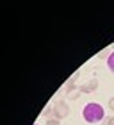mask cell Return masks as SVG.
<instances>
[{
  "label": "cell",
  "mask_w": 114,
  "mask_h": 125,
  "mask_svg": "<svg viewBox=\"0 0 114 125\" xmlns=\"http://www.w3.org/2000/svg\"><path fill=\"white\" fill-rule=\"evenodd\" d=\"M109 109L114 113V96H112V98H109Z\"/></svg>",
  "instance_id": "10"
},
{
  "label": "cell",
  "mask_w": 114,
  "mask_h": 125,
  "mask_svg": "<svg viewBox=\"0 0 114 125\" xmlns=\"http://www.w3.org/2000/svg\"><path fill=\"white\" fill-rule=\"evenodd\" d=\"M47 125H61V122L57 120V118H48V120H47Z\"/></svg>",
  "instance_id": "8"
},
{
  "label": "cell",
  "mask_w": 114,
  "mask_h": 125,
  "mask_svg": "<svg viewBox=\"0 0 114 125\" xmlns=\"http://www.w3.org/2000/svg\"><path fill=\"white\" fill-rule=\"evenodd\" d=\"M96 89H98V81H96V79H89L84 86H80L82 93H95Z\"/></svg>",
  "instance_id": "3"
},
{
  "label": "cell",
  "mask_w": 114,
  "mask_h": 125,
  "mask_svg": "<svg viewBox=\"0 0 114 125\" xmlns=\"http://www.w3.org/2000/svg\"><path fill=\"white\" fill-rule=\"evenodd\" d=\"M112 48H114V45H112Z\"/></svg>",
  "instance_id": "11"
},
{
  "label": "cell",
  "mask_w": 114,
  "mask_h": 125,
  "mask_svg": "<svg viewBox=\"0 0 114 125\" xmlns=\"http://www.w3.org/2000/svg\"><path fill=\"white\" fill-rule=\"evenodd\" d=\"M70 115V107L64 100H57L55 105H54V118L57 120H64V118Z\"/></svg>",
  "instance_id": "2"
},
{
  "label": "cell",
  "mask_w": 114,
  "mask_h": 125,
  "mask_svg": "<svg viewBox=\"0 0 114 125\" xmlns=\"http://www.w3.org/2000/svg\"><path fill=\"white\" fill-rule=\"evenodd\" d=\"M50 115H54V107H45L43 109V116H50Z\"/></svg>",
  "instance_id": "7"
},
{
  "label": "cell",
  "mask_w": 114,
  "mask_h": 125,
  "mask_svg": "<svg viewBox=\"0 0 114 125\" xmlns=\"http://www.w3.org/2000/svg\"><path fill=\"white\" fill-rule=\"evenodd\" d=\"M111 48H105V50H102V52L98 54V59H109V55H111Z\"/></svg>",
  "instance_id": "5"
},
{
  "label": "cell",
  "mask_w": 114,
  "mask_h": 125,
  "mask_svg": "<svg viewBox=\"0 0 114 125\" xmlns=\"http://www.w3.org/2000/svg\"><path fill=\"white\" fill-rule=\"evenodd\" d=\"M36 125H38V123H36Z\"/></svg>",
  "instance_id": "12"
},
{
  "label": "cell",
  "mask_w": 114,
  "mask_h": 125,
  "mask_svg": "<svg viewBox=\"0 0 114 125\" xmlns=\"http://www.w3.org/2000/svg\"><path fill=\"white\" fill-rule=\"evenodd\" d=\"M82 116L87 123H98L102 120H105V111L98 102H89V104L84 105Z\"/></svg>",
  "instance_id": "1"
},
{
  "label": "cell",
  "mask_w": 114,
  "mask_h": 125,
  "mask_svg": "<svg viewBox=\"0 0 114 125\" xmlns=\"http://www.w3.org/2000/svg\"><path fill=\"white\" fill-rule=\"evenodd\" d=\"M104 125H114V116H109L104 120Z\"/></svg>",
  "instance_id": "9"
},
{
  "label": "cell",
  "mask_w": 114,
  "mask_h": 125,
  "mask_svg": "<svg viewBox=\"0 0 114 125\" xmlns=\"http://www.w3.org/2000/svg\"><path fill=\"white\" fill-rule=\"evenodd\" d=\"M80 95H82L80 88H73V89H70V91H66V96H68L70 100H77Z\"/></svg>",
  "instance_id": "4"
},
{
  "label": "cell",
  "mask_w": 114,
  "mask_h": 125,
  "mask_svg": "<svg viewBox=\"0 0 114 125\" xmlns=\"http://www.w3.org/2000/svg\"><path fill=\"white\" fill-rule=\"evenodd\" d=\"M107 68H109V70L114 73V52L109 55V59H107Z\"/></svg>",
  "instance_id": "6"
}]
</instances>
